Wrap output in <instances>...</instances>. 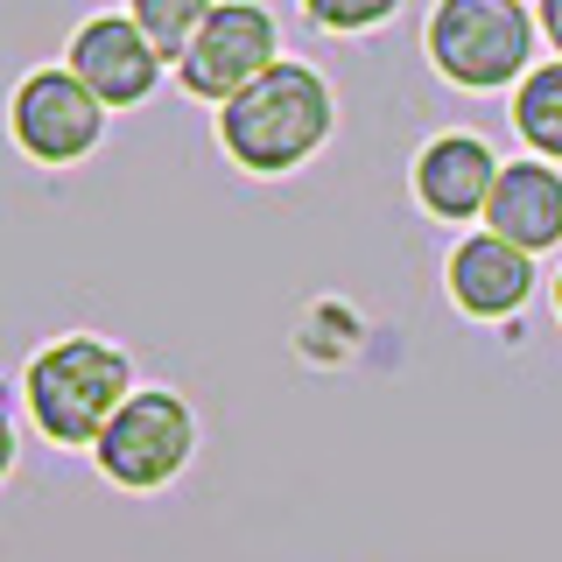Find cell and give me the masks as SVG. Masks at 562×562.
I'll use <instances>...</instances> for the list:
<instances>
[{"instance_id":"cell-1","label":"cell","mask_w":562,"mask_h":562,"mask_svg":"<svg viewBox=\"0 0 562 562\" xmlns=\"http://www.w3.org/2000/svg\"><path fill=\"white\" fill-rule=\"evenodd\" d=\"M338 127V92L324 85V70L281 57L260 85H246L239 99L218 105V148L233 155L246 176H289L303 169Z\"/></svg>"},{"instance_id":"cell-2","label":"cell","mask_w":562,"mask_h":562,"mask_svg":"<svg viewBox=\"0 0 562 562\" xmlns=\"http://www.w3.org/2000/svg\"><path fill=\"white\" fill-rule=\"evenodd\" d=\"M22 401L57 450H99L105 422L134 401V359L105 338H49L22 373Z\"/></svg>"},{"instance_id":"cell-3","label":"cell","mask_w":562,"mask_h":562,"mask_svg":"<svg viewBox=\"0 0 562 562\" xmlns=\"http://www.w3.org/2000/svg\"><path fill=\"white\" fill-rule=\"evenodd\" d=\"M541 14L520 0H436L429 14V64L464 92H499V85L527 78Z\"/></svg>"},{"instance_id":"cell-4","label":"cell","mask_w":562,"mask_h":562,"mask_svg":"<svg viewBox=\"0 0 562 562\" xmlns=\"http://www.w3.org/2000/svg\"><path fill=\"white\" fill-rule=\"evenodd\" d=\"M190 450H198V415H190L183 394L169 386H140V394L105 422L99 436V471L105 485H127V492H162L169 479H183Z\"/></svg>"},{"instance_id":"cell-5","label":"cell","mask_w":562,"mask_h":562,"mask_svg":"<svg viewBox=\"0 0 562 562\" xmlns=\"http://www.w3.org/2000/svg\"><path fill=\"white\" fill-rule=\"evenodd\" d=\"M105 113H113V105H105L70 64L64 70L57 64L29 70V78L14 85V99H8V127L22 140V155H35V162H49V169L92 155L99 134H105Z\"/></svg>"},{"instance_id":"cell-6","label":"cell","mask_w":562,"mask_h":562,"mask_svg":"<svg viewBox=\"0 0 562 562\" xmlns=\"http://www.w3.org/2000/svg\"><path fill=\"white\" fill-rule=\"evenodd\" d=\"M281 64V29L274 14L260 8V0H218V14L204 22V35L190 43V57L176 64V78H183L190 99H239L246 85H260L268 70Z\"/></svg>"},{"instance_id":"cell-7","label":"cell","mask_w":562,"mask_h":562,"mask_svg":"<svg viewBox=\"0 0 562 562\" xmlns=\"http://www.w3.org/2000/svg\"><path fill=\"white\" fill-rule=\"evenodd\" d=\"M64 64L120 113V105H140L155 85H162V64L169 57L148 43V35H140L134 14H92V22L70 35V57Z\"/></svg>"},{"instance_id":"cell-8","label":"cell","mask_w":562,"mask_h":562,"mask_svg":"<svg viewBox=\"0 0 562 562\" xmlns=\"http://www.w3.org/2000/svg\"><path fill=\"white\" fill-rule=\"evenodd\" d=\"M443 289L464 316H520L527 295H535V254L499 233H471L450 246V268H443Z\"/></svg>"},{"instance_id":"cell-9","label":"cell","mask_w":562,"mask_h":562,"mask_svg":"<svg viewBox=\"0 0 562 562\" xmlns=\"http://www.w3.org/2000/svg\"><path fill=\"white\" fill-rule=\"evenodd\" d=\"M492 190H499V155H492L479 134H436L429 148L415 155V198L443 225L485 218Z\"/></svg>"},{"instance_id":"cell-10","label":"cell","mask_w":562,"mask_h":562,"mask_svg":"<svg viewBox=\"0 0 562 562\" xmlns=\"http://www.w3.org/2000/svg\"><path fill=\"white\" fill-rule=\"evenodd\" d=\"M485 233L527 246V254H549L562 246V169L549 162H506L499 190L485 204Z\"/></svg>"},{"instance_id":"cell-11","label":"cell","mask_w":562,"mask_h":562,"mask_svg":"<svg viewBox=\"0 0 562 562\" xmlns=\"http://www.w3.org/2000/svg\"><path fill=\"white\" fill-rule=\"evenodd\" d=\"M514 127H520L527 148H541L549 162H562V57L527 70L514 85Z\"/></svg>"},{"instance_id":"cell-12","label":"cell","mask_w":562,"mask_h":562,"mask_svg":"<svg viewBox=\"0 0 562 562\" xmlns=\"http://www.w3.org/2000/svg\"><path fill=\"white\" fill-rule=\"evenodd\" d=\"M127 14L140 22V35H148L169 64H183L190 43L204 35V22L218 14V0H127Z\"/></svg>"},{"instance_id":"cell-13","label":"cell","mask_w":562,"mask_h":562,"mask_svg":"<svg viewBox=\"0 0 562 562\" xmlns=\"http://www.w3.org/2000/svg\"><path fill=\"white\" fill-rule=\"evenodd\" d=\"M401 0H303V14L316 29H330V35H359V29H380L386 14H394Z\"/></svg>"},{"instance_id":"cell-14","label":"cell","mask_w":562,"mask_h":562,"mask_svg":"<svg viewBox=\"0 0 562 562\" xmlns=\"http://www.w3.org/2000/svg\"><path fill=\"white\" fill-rule=\"evenodd\" d=\"M541 35H549V43H555V57H562V0H541Z\"/></svg>"},{"instance_id":"cell-15","label":"cell","mask_w":562,"mask_h":562,"mask_svg":"<svg viewBox=\"0 0 562 562\" xmlns=\"http://www.w3.org/2000/svg\"><path fill=\"white\" fill-rule=\"evenodd\" d=\"M555 316H562V274H555Z\"/></svg>"}]
</instances>
